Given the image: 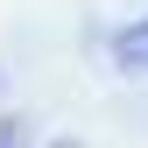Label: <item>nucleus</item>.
Here are the masks:
<instances>
[{
  "label": "nucleus",
  "mask_w": 148,
  "mask_h": 148,
  "mask_svg": "<svg viewBox=\"0 0 148 148\" xmlns=\"http://www.w3.org/2000/svg\"><path fill=\"white\" fill-rule=\"evenodd\" d=\"M49 148H78V141H49Z\"/></svg>",
  "instance_id": "obj_3"
},
{
  "label": "nucleus",
  "mask_w": 148,
  "mask_h": 148,
  "mask_svg": "<svg viewBox=\"0 0 148 148\" xmlns=\"http://www.w3.org/2000/svg\"><path fill=\"white\" fill-rule=\"evenodd\" d=\"M0 148H21V120H0Z\"/></svg>",
  "instance_id": "obj_2"
},
{
  "label": "nucleus",
  "mask_w": 148,
  "mask_h": 148,
  "mask_svg": "<svg viewBox=\"0 0 148 148\" xmlns=\"http://www.w3.org/2000/svg\"><path fill=\"white\" fill-rule=\"evenodd\" d=\"M113 57H120V71H141V78H148V14L113 35Z\"/></svg>",
  "instance_id": "obj_1"
}]
</instances>
